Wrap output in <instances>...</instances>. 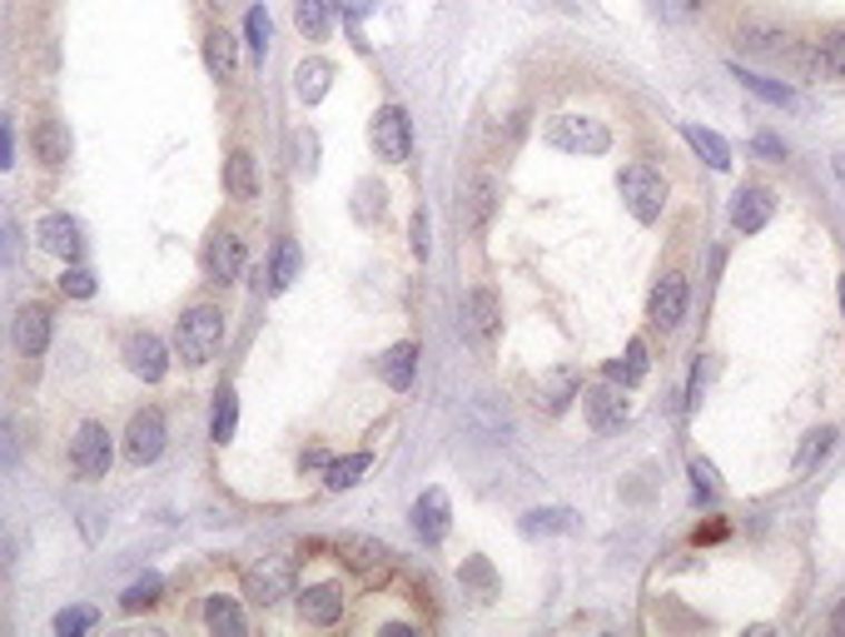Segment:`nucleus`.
<instances>
[{
    "mask_svg": "<svg viewBox=\"0 0 845 637\" xmlns=\"http://www.w3.org/2000/svg\"><path fill=\"white\" fill-rule=\"evenodd\" d=\"M219 344H224V310H214V304H195V310L179 314L175 354L185 359V364H209Z\"/></svg>",
    "mask_w": 845,
    "mask_h": 637,
    "instance_id": "1",
    "label": "nucleus"
},
{
    "mask_svg": "<svg viewBox=\"0 0 845 637\" xmlns=\"http://www.w3.org/2000/svg\"><path fill=\"white\" fill-rule=\"evenodd\" d=\"M542 140H548L552 150H567V155H607L612 150V130H607L602 120H592V115H558V120H548Z\"/></svg>",
    "mask_w": 845,
    "mask_h": 637,
    "instance_id": "2",
    "label": "nucleus"
},
{
    "mask_svg": "<svg viewBox=\"0 0 845 637\" xmlns=\"http://www.w3.org/2000/svg\"><path fill=\"white\" fill-rule=\"evenodd\" d=\"M617 185H622V199H627V209H632L637 225H657L661 209H667V179H661V169L627 165Z\"/></svg>",
    "mask_w": 845,
    "mask_h": 637,
    "instance_id": "3",
    "label": "nucleus"
},
{
    "mask_svg": "<svg viewBox=\"0 0 845 637\" xmlns=\"http://www.w3.org/2000/svg\"><path fill=\"white\" fill-rule=\"evenodd\" d=\"M498 324H502V310H498V294L493 290H468L463 304H458V329L473 349H488L498 339Z\"/></svg>",
    "mask_w": 845,
    "mask_h": 637,
    "instance_id": "4",
    "label": "nucleus"
},
{
    "mask_svg": "<svg viewBox=\"0 0 845 637\" xmlns=\"http://www.w3.org/2000/svg\"><path fill=\"white\" fill-rule=\"evenodd\" d=\"M493 209H498V179L488 169H473L463 179V189H458V219H463L468 235H483Z\"/></svg>",
    "mask_w": 845,
    "mask_h": 637,
    "instance_id": "5",
    "label": "nucleus"
},
{
    "mask_svg": "<svg viewBox=\"0 0 845 637\" xmlns=\"http://www.w3.org/2000/svg\"><path fill=\"white\" fill-rule=\"evenodd\" d=\"M369 140H373V150H379V159H389V165L409 159V150H413V125H409V110H403V105H383V110L373 115Z\"/></svg>",
    "mask_w": 845,
    "mask_h": 637,
    "instance_id": "6",
    "label": "nucleus"
},
{
    "mask_svg": "<svg viewBox=\"0 0 845 637\" xmlns=\"http://www.w3.org/2000/svg\"><path fill=\"white\" fill-rule=\"evenodd\" d=\"M110 459H115L110 429H105V423H80L75 443H70V469L80 478H105L110 473Z\"/></svg>",
    "mask_w": 845,
    "mask_h": 637,
    "instance_id": "7",
    "label": "nucleus"
},
{
    "mask_svg": "<svg viewBox=\"0 0 845 637\" xmlns=\"http://www.w3.org/2000/svg\"><path fill=\"white\" fill-rule=\"evenodd\" d=\"M288 588H294V562L288 558H264L244 572V592H249L259 608H274L279 598H288Z\"/></svg>",
    "mask_w": 845,
    "mask_h": 637,
    "instance_id": "8",
    "label": "nucleus"
},
{
    "mask_svg": "<svg viewBox=\"0 0 845 637\" xmlns=\"http://www.w3.org/2000/svg\"><path fill=\"white\" fill-rule=\"evenodd\" d=\"M125 369H130L135 379H145V384H159V379L169 374V349L159 334H149V329H140V334L125 339Z\"/></svg>",
    "mask_w": 845,
    "mask_h": 637,
    "instance_id": "9",
    "label": "nucleus"
},
{
    "mask_svg": "<svg viewBox=\"0 0 845 637\" xmlns=\"http://www.w3.org/2000/svg\"><path fill=\"white\" fill-rule=\"evenodd\" d=\"M125 453H130V463H155L159 453H165V413L159 409H140L130 419V429H125Z\"/></svg>",
    "mask_w": 845,
    "mask_h": 637,
    "instance_id": "10",
    "label": "nucleus"
},
{
    "mask_svg": "<svg viewBox=\"0 0 845 637\" xmlns=\"http://www.w3.org/2000/svg\"><path fill=\"white\" fill-rule=\"evenodd\" d=\"M582 409H587V423L597 433H612L627 423V389L622 384H597L582 394Z\"/></svg>",
    "mask_w": 845,
    "mask_h": 637,
    "instance_id": "11",
    "label": "nucleus"
},
{
    "mask_svg": "<svg viewBox=\"0 0 845 637\" xmlns=\"http://www.w3.org/2000/svg\"><path fill=\"white\" fill-rule=\"evenodd\" d=\"M205 274L214 284H234L244 274V239L234 229H219L209 244H205Z\"/></svg>",
    "mask_w": 845,
    "mask_h": 637,
    "instance_id": "12",
    "label": "nucleus"
},
{
    "mask_svg": "<svg viewBox=\"0 0 845 637\" xmlns=\"http://www.w3.org/2000/svg\"><path fill=\"white\" fill-rule=\"evenodd\" d=\"M776 215V195L766 185H746L731 195V225L741 229V235H756V229H766V219Z\"/></svg>",
    "mask_w": 845,
    "mask_h": 637,
    "instance_id": "13",
    "label": "nucleus"
},
{
    "mask_svg": "<svg viewBox=\"0 0 845 637\" xmlns=\"http://www.w3.org/2000/svg\"><path fill=\"white\" fill-rule=\"evenodd\" d=\"M298 618L314 623V628H334L344 618V588L338 582H314V588L298 592Z\"/></svg>",
    "mask_w": 845,
    "mask_h": 637,
    "instance_id": "14",
    "label": "nucleus"
},
{
    "mask_svg": "<svg viewBox=\"0 0 845 637\" xmlns=\"http://www.w3.org/2000/svg\"><path fill=\"white\" fill-rule=\"evenodd\" d=\"M10 339H16V349L26 359H40L50 349V310L46 304H26V310L16 314V329H10Z\"/></svg>",
    "mask_w": 845,
    "mask_h": 637,
    "instance_id": "15",
    "label": "nucleus"
},
{
    "mask_svg": "<svg viewBox=\"0 0 845 637\" xmlns=\"http://www.w3.org/2000/svg\"><path fill=\"white\" fill-rule=\"evenodd\" d=\"M681 314H687V280L681 274H661L657 290H651V324L677 329Z\"/></svg>",
    "mask_w": 845,
    "mask_h": 637,
    "instance_id": "16",
    "label": "nucleus"
},
{
    "mask_svg": "<svg viewBox=\"0 0 845 637\" xmlns=\"http://www.w3.org/2000/svg\"><path fill=\"white\" fill-rule=\"evenodd\" d=\"M36 239H40V249H50V254H60V259H80V225H75L70 215H46L36 225Z\"/></svg>",
    "mask_w": 845,
    "mask_h": 637,
    "instance_id": "17",
    "label": "nucleus"
},
{
    "mask_svg": "<svg viewBox=\"0 0 845 637\" xmlns=\"http://www.w3.org/2000/svg\"><path fill=\"white\" fill-rule=\"evenodd\" d=\"M413 528H419L423 543H443L448 538V493L443 488H428L419 503H413Z\"/></svg>",
    "mask_w": 845,
    "mask_h": 637,
    "instance_id": "18",
    "label": "nucleus"
},
{
    "mask_svg": "<svg viewBox=\"0 0 845 637\" xmlns=\"http://www.w3.org/2000/svg\"><path fill=\"white\" fill-rule=\"evenodd\" d=\"M379 369H383V384L393 389V394H403V389L413 384V369H419V344H393V349H383V359H379Z\"/></svg>",
    "mask_w": 845,
    "mask_h": 637,
    "instance_id": "19",
    "label": "nucleus"
},
{
    "mask_svg": "<svg viewBox=\"0 0 845 637\" xmlns=\"http://www.w3.org/2000/svg\"><path fill=\"white\" fill-rule=\"evenodd\" d=\"M205 60H209V76L214 80H229L234 66H239V40H234L229 26H214L205 36Z\"/></svg>",
    "mask_w": 845,
    "mask_h": 637,
    "instance_id": "20",
    "label": "nucleus"
},
{
    "mask_svg": "<svg viewBox=\"0 0 845 637\" xmlns=\"http://www.w3.org/2000/svg\"><path fill=\"white\" fill-rule=\"evenodd\" d=\"M224 189H229L239 205H249V199L259 195V175H254V155L249 150H234L229 159H224Z\"/></svg>",
    "mask_w": 845,
    "mask_h": 637,
    "instance_id": "21",
    "label": "nucleus"
},
{
    "mask_svg": "<svg viewBox=\"0 0 845 637\" xmlns=\"http://www.w3.org/2000/svg\"><path fill=\"white\" fill-rule=\"evenodd\" d=\"M577 394H582V379H577V369H552V374L542 379V399L538 403L548 413H562Z\"/></svg>",
    "mask_w": 845,
    "mask_h": 637,
    "instance_id": "22",
    "label": "nucleus"
},
{
    "mask_svg": "<svg viewBox=\"0 0 845 637\" xmlns=\"http://www.w3.org/2000/svg\"><path fill=\"white\" fill-rule=\"evenodd\" d=\"M234 429H239V394H234L229 384H219V394H214V413H209V439L229 443Z\"/></svg>",
    "mask_w": 845,
    "mask_h": 637,
    "instance_id": "23",
    "label": "nucleus"
},
{
    "mask_svg": "<svg viewBox=\"0 0 845 637\" xmlns=\"http://www.w3.org/2000/svg\"><path fill=\"white\" fill-rule=\"evenodd\" d=\"M205 628L219 633V637H244V612L234 598H224V592H214V598L205 602Z\"/></svg>",
    "mask_w": 845,
    "mask_h": 637,
    "instance_id": "24",
    "label": "nucleus"
},
{
    "mask_svg": "<svg viewBox=\"0 0 845 637\" xmlns=\"http://www.w3.org/2000/svg\"><path fill=\"white\" fill-rule=\"evenodd\" d=\"M328 80H334V70H328V60H304V66L294 70V90L304 105H318L328 95Z\"/></svg>",
    "mask_w": 845,
    "mask_h": 637,
    "instance_id": "25",
    "label": "nucleus"
},
{
    "mask_svg": "<svg viewBox=\"0 0 845 637\" xmlns=\"http://www.w3.org/2000/svg\"><path fill=\"white\" fill-rule=\"evenodd\" d=\"M338 553H344L353 568H383V562L393 558V548L389 543H379V538H358V533H348V538H338Z\"/></svg>",
    "mask_w": 845,
    "mask_h": 637,
    "instance_id": "26",
    "label": "nucleus"
},
{
    "mask_svg": "<svg viewBox=\"0 0 845 637\" xmlns=\"http://www.w3.org/2000/svg\"><path fill=\"white\" fill-rule=\"evenodd\" d=\"M681 135H687V145H691V150H697L711 169H726V165H731V145H726L716 130H701V125H681Z\"/></svg>",
    "mask_w": 845,
    "mask_h": 637,
    "instance_id": "27",
    "label": "nucleus"
},
{
    "mask_svg": "<svg viewBox=\"0 0 845 637\" xmlns=\"http://www.w3.org/2000/svg\"><path fill=\"white\" fill-rule=\"evenodd\" d=\"M731 76L746 85V90L751 95H762L766 105H780V110H786V105H796V90H790L786 80H772V76H756V70H741V66H731Z\"/></svg>",
    "mask_w": 845,
    "mask_h": 637,
    "instance_id": "28",
    "label": "nucleus"
},
{
    "mask_svg": "<svg viewBox=\"0 0 845 637\" xmlns=\"http://www.w3.org/2000/svg\"><path fill=\"white\" fill-rule=\"evenodd\" d=\"M572 528H577V513H572V508H532V513L522 518V533H528V538L572 533Z\"/></svg>",
    "mask_w": 845,
    "mask_h": 637,
    "instance_id": "29",
    "label": "nucleus"
},
{
    "mask_svg": "<svg viewBox=\"0 0 845 637\" xmlns=\"http://www.w3.org/2000/svg\"><path fill=\"white\" fill-rule=\"evenodd\" d=\"M36 155L46 159V165H66V155H70L66 125H60V120H40L36 125Z\"/></svg>",
    "mask_w": 845,
    "mask_h": 637,
    "instance_id": "30",
    "label": "nucleus"
},
{
    "mask_svg": "<svg viewBox=\"0 0 845 637\" xmlns=\"http://www.w3.org/2000/svg\"><path fill=\"white\" fill-rule=\"evenodd\" d=\"M294 20L308 40H324L328 36V20H334V0H298L294 6Z\"/></svg>",
    "mask_w": 845,
    "mask_h": 637,
    "instance_id": "31",
    "label": "nucleus"
},
{
    "mask_svg": "<svg viewBox=\"0 0 845 637\" xmlns=\"http://www.w3.org/2000/svg\"><path fill=\"white\" fill-rule=\"evenodd\" d=\"M831 449H836V429H831V423H821V429H810L806 439H800V453H796V473H810V469H816L821 459H826Z\"/></svg>",
    "mask_w": 845,
    "mask_h": 637,
    "instance_id": "32",
    "label": "nucleus"
},
{
    "mask_svg": "<svg viewBox=\"0 0 845 637\" xmlns=\"http://www.w3.org/2000/svg\"><path fill=\"white\" fill-rule=\"evenodd\" d=\"M607 379H612V384H622V389L641 384V379H647V344H641V339H632V344H627V359L607 369Z\"/></svg>",
    "mask_w": 845,
    "mask_h": 637,
    "instance_id": "33",
    "label": "nucleus"
},
{
    "mask_svg": "<svg viewBox=\"0 0 845 637\" xmlns=\"http://www.w3.org/2000/svg\"><path fill=\"white\" fill-rule=\"evenodd\" d=\"M369 453H348V459H334V463H324V483L328 488H334V493H338V488H353V483H358V478L363 473H369Z\"/></svg>",
    "mask_w": 845,
    "mask_h": 637,
    "instance_id": "34",
    "label": "nucleus"
},
{
    "mask_svg": "<svg viewBox=\"0 0 845 637\" xmlns=\"http://www.w3.org/2000/svg\"><path fill=\"white\" fill-rule=\"evenodd\" d=\"M298 244L294 239H279V249H274V264H269V290H288V284L298 280Z\"/></svg>",
    "mask_w": 845,
    "mask_h": 637,
    "instance_id": "35",
    "label": "nucleus"
},
{
    "mask_svg": "<svg viewBox=\"0 0 845 637\" xmlns=\"http://www.w3.org/2000/svg\"><path fill=\"white\" fill-rule=\"evenodd\" d=\"M159 588H165V582H159V572H145L140 582H130V588H125V612H140V608H155L159 602Z\"/></svg>",
    "mask_w": 845,
    "mask_h": 637,
    "instance_id": "36",
    "label": "nucleus"
},
{
    "mask_svg": "<svg viewBox=\"0 0 845 637\" xmlns=\"http://www.w3.org/2000/svg\"><path fill=\"white\" fill-rule=\"evenodd\" d=\"M20 449H26V439H20L16 419H10V413H0V473H6V469H16Z\"/></svg>",
    "mask_w": 845,
    "mask_h": 637,
    "instance_id": "37",
    "label": "nucleus"
},
{
    "mask_svg": "<svg viewBox=\"0 0 845 637\" xmlns=\"http://www.w3.org/2000/svg\"><path fill=\"white\" fill-rule=\"evenodd\" d=\"M244 30H249V46H254V56L264 60V50H269V36H274V20H269V10H264V6H254V10H249V20H244Z\"/></svg>",
    "mask_w": 845,
    "mask_h": 637,
    "instance_id": "38",
    "label": "nucleus"
},
{
    "mask_svg": "<svg viewBox=\"0 0 845 637\" xmlns=\"http://www.w3.org/2000/svg\"><path fill=\"white\" fill-rule=\"evenodd\" d=\"M95 623H100V612H95V608H70V612H60V618H56V633L60 637H75V633H90Z\"/></svg>",
    "mask_w": 845,
    "mask_h": 637,
    "instance_id": "39",
    "label": "nucleus"
},
{
    "mask_svg": "<svg viewBox=\"0 0 845 637\" xmlns=\"http://www.w3.org/2000/svg\"><path fill=\"white\" fill-rule=\"evenodd\" d=\"M821 66H826V76L845 80V30H836V36L826 40V50H821Z\"/></svg>",
    "mask_w": 845,
    "mask_h": 637,
    "instance_id": "40",
    "label": "nucleus"
},
{
    "mask_svg": "<svg viewBox=\"0 0 845 637\" xmlns=\"http://www.w3.org/2000/svg\"><path fill=\"white\" fill-rule=\"evenodd\" d=\"M60 290H66L70 300H90V294H95V274L90 270H75V264H70V270L60 274Z\"/></svg>",
    "mask_w": 845,
    "mask_h": 637,
    "instance_id": "41",
    "label": "nucleus"
},
{
    "mask_svg": "<svg viewBox=\"0 0 845 637\" xmlns=\"http://www.w3.org/2000/svg\"><path fill=\"white\" fill-rule=\"evenodd\" d=\"M691 488H697L701 503H711V498H716V469L706 459H691Z\"/></svg>",
    "mask_w": 845,
    "mask_h": 637,
    "instance_id": "42",
    "label": "nucleus"
},
{
    "mask_svg": "<svg viewBox=\"0 0 845 637\" xmlns=\"http://www.w3.org/2000/svg\"><path fill=\"white\" fill-rule=\"evenodd\" d=\"M463 582H473V588H483V592H493V568H488L483 558H473V562H463Z\"/></svg>",
    "mask_w": 845,
    "mask_h": 637,
    "instance_id": "43",
    "label": "nucleus"
},
{
    "mask_svg": "<svg viewBox=\"0 0 845 637\" xmlns=\"http://www.w3.org/2000/svg\"><path fill=\"white\" fill-rule=\"evenodd\" d=\"M16 254H20L16 229H10V225H0V270H10V264H16Z\"/></svg>",
    "mask_w": 845,
    "mask_h": 637,
    "instance_id": "44",
    "label": "nucleus"
},
{
    "mask_svg": "<svg viewBox=\"0 0 845 637\" xmlns=\"http://www.w3.org/2000/svg\"><path fill=\"white\" fill-rule=\"evenodd\" d=\"M413 254H419V259H428V209H419V215H413Z\"/></svg>",
    "mask_w": 845,
    "mask_h": 637,
    "instance_id": "45",
    "label": "nucleus"
},
{
    "mask_svg": "<svg viewBox=\"0 0 845 637\" xmlns=\"http://www.w3.org/2000/svg\"><path fill=\"white\" fill-rule=\"evenodd\" d=\"M16 165V130H10V120H0V169Z\"/></svg>",
    "mask_w": 845,
    "mask_h": 637,
    "instance_id": "46",
    "label": "nucleus"
},
{
    "mask_svg": "<svg viewBox=\"0 0 845 637\" xmlns=\"http://www.w3.org/2000/svg\"><path fill=\"white\" fill-rule=\"evenodd\" d=\"M756 155H766V159H786V145H780L776 135H756Z\"/></svg>",
    "mask_w": 845,
    "mask_h": 637,
    "instance_id": "47",
    "label": "nucleus"
},
{
    "mask_svg": "<svg viewBox=\"0 0 845 637\" xmlns=\"http://www.w3.org/2000/svg\"><path fill=\"white\" fill-rule=\"evenodd\" d=\"M298 155H304V159H298V165H304V175H314V135H298Z\"/></svg>",
    "mask_w": 845,
    "mask_h": 637,
    "instance_id": "48",
    "label": "nucleus"
},
{
    "mask_svg": "<svg viewBox=\"0 0 845 637\" xmlns=\"http://www.w3.org/2000/svg\"><path fill=\"white\" fill-rule=\"evenodd\" d=\"M334 6H344L348 16H369V10H373V0H334Z\"/></svg>",
    "mask_w": 845,
    "mask_h": 637,
    "instance_id": "49",
    "label": "nucleus"
},
{
    "mask_svg": "<svg viewBox=\"0 0 845 637\" xmlns=\"http://www.w3.org/2000/svg\"><path fill=\"white\" fill-rule=\"evenodd\" d=\"M831 633H836V637H845V602L836 608V618H831Z\"/></svg>",
    "mask_w": 845,
    "mask_h": 637,
    "instance_id": "50",
    "label": "nucleus"
},
{
    "mask_svg": "<svg viewBox=\"0 0 845 637\" xmlns=\"http://www.w3.org/2000/svg\"><path fill=\"white\" fill-rule=\"evenodd\" d=\"M831 169H836V179H841V189H845V155L831 159Z\"/></svg>",
    "mask_w": 845,
    "mask_h": 637,
    "instance_id": "51",
    "label": "nucleus"
},
{
    "mask_svg": "<svg viewBox=\"0 0 845 637\" xmlns=\"http://www.w3.org/2000/svg\"><path fill=\"white\" fill-rule=\"evenodd\" d=\"M205 6H209V10H234L239 0H205Z\"/></svg>",
    "mask_w": 845,
    "mask_h": 637,
    "instance_id": "52",
    "label": "nucleus"
},
{
    "mask_svg": "<svg viewBox=\"0 0 845 637\" xmlns=\"http://www.w3.org/2000/svg\"><path fill=\"white\" fill-rule=\"evenodd\" d=\"M841 314H845V274H841Z\"/></svg>",
    "mask_w": 845,
    "mask_h": 637,
    "instance_id": "53",
    "label": "nucleus"
},
{
    "mask_svg": "<svg viewBox=\"0 0 845 637\" xmlns=\"http://www.w3.org/2000/svg\"><path fill=\"white\" fill-rule=\"evenodd\" d=\"M562 6H567V0H562Z\"/></svg>",
    "mask_w": 845,
    "mask_h": 637,
    "instance_id": "54",
    "label": "nucleus"
}]
</instances>
